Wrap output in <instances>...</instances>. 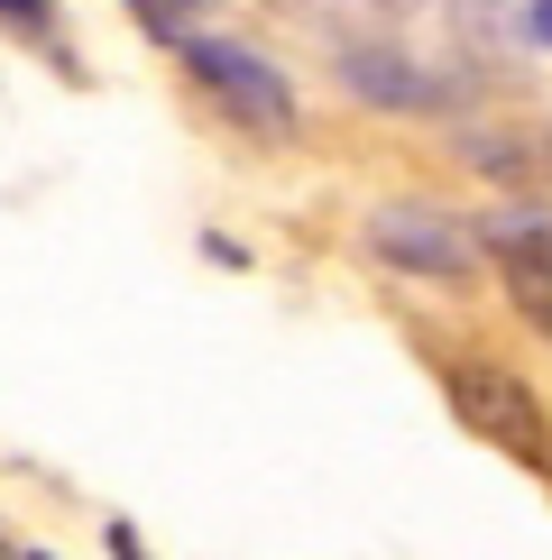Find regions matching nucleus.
Masks as SVG:
<instances>
[{"label":"nucleus","mask_w":552,"mask_h":560,"mask_svg":"<svg viewBox=\"0 0 552 560\" xmlns=\"http://www.w3.org/2000/svg\"><path fill=\"white\" fill-rule=\"evenodd\" d=\"M175 56L194 65V83L212 92L249 138H295V92H286V74H276L258 46H240V37H175Z\"/></svg>","instance_id":"obj_1"},{"label":"nucleus","mask_w":552,"mask_h":560,"mask_svg":"<svg viewBox=\"0 0 552 560\" xmlns=\"http://www.w3.org/2000/svg\"><path fill=\"white\" fill-rule=\"evenodd\" d=\"M359 240L378 248L387 267L424 276V285H470L479 276V230L451 221V212H433V202H378Z\"/></svg>","instance_id":"obj_2"},{"label":"nucleus","mask_w":552,"mask_h":560,"mask_svg":"<svg viewBox=\"0 0 552 560\" xmlns=\"http://www.w3.org/2000/svg\"><path fill=\"white\" fill-rule=\"evenodd\" d=\"M451 413H460L479 441L516 451V459H552V423H543L534 386L506 377V368H451Z\"/></svg>","instance_id":"obj_3"},{"label":"nucleus","mask_w":552,"mask_h":560,"mask_svg":"<svg viewBox=\"0 0 552 560\" xmlns=\"http://www.w3.org/2000/svg\"><path fill=\"white\" fill-rule=\"evenodd\" d=\"M341 83H350L368 110H433L442 102V83L414 56H396V46H341Z\"/></svg>","instance_id":"obj_4"},{"label":"nucleus","mask_w":552,"mask_h":560,"mask_svg":"<svg viewBox=\"0 0 552 560\" xmlns=\"http://www.w3.org/2000/svg\"><path fill=\"white\" fill-rule=\"evenodd\" d=\"M451 148H460V166H479V175H534L543 166L534 138H516V129H460Z\"/></svg>","instance_id":"obj_5"},{"label":"nucleus","mask_w":552,"mask_h":560,"mask_svg":"<svg viewBox=\"0 0 552 560\" xmlns=\"http://www.w3.org/2000/svg\"><path fill=\"white\" fill-rule=\"evenodd\" d=\"M497 267H506V294L552 331V248H497Z\"/></svg>","instance_id":"obj_6"},{"label":"nucleus","mask_w":552,"mask_h":560,"mask_svg":"<svg viewBox=\"0 0 552 560\" xmlns=\"http://www.w3.org/2000/svg\"><path fill=\"white\" fill-rule=\"evenodd\" d=\"M488 240L497 248H552V212H497Z\"/></svg>","instance_id":"obj_7"},{"label":"nucleus","mask_w":552,"mask_h":560,"mask_svg":"<svg viewBox=\"0 0 552 560\" xmlns=\"http://www.w3.org/2000/svg\"><path fill=\"white\" fill-rule=\"evenodd\" d=\"M0 19H10V28H28V37H46V19H56V10H46V0H0Z\"/></svg>","instance_id":"obj_8"},{"label":"nucleus","mask_w":552,"mask_h":560,"mask_svg":"<svg viewBox=\"0 0 552 560\" xmlns=\"http://www.w3.org/2000/svg\"><path fill=\"white\" fill-rule=\"evenodd\" d=\"M525 37H534V46H552V0H525Z\"/></svg>","instance_id":"obj_9"},{"label":"nucleus","mask_w":552,"mask_h":560,"mask_svg":"<svg viewBox=\"0 0 552 560\" xmlns=\"http://www.w3.org/2000/svg\"><path fill=\"white\" fill-rule=\"evenodd\" d=\"M111 551H120V560H148V551H138V542H129V524H111Z\"/></svg>","instance_id":"obj_10"},{"label":"nucleus","mask_w":552,"mask_h":560,"mask_svg":"<svg viewBox=\"0 0 552 560\" xmlns=\"http://www.w3.org/2000/svg\"><path fill=\"white\" fill-rule=\"evenodd\" d=\"M470 10H479V19H488V10H497V0H470Z\"/></svg>","instance_id":"obj_11"},{"label":"nucleus","mask_w":552,"mask_h":560,"mask_svg":"<svg viewBox=\"0 0 552 560\" xmlns=\"http://www.w3.org/2000/svg\"><path fill=\"white\" fill-rule=\"evenodd\" d=\"M19 560H46V551H19Z\"/></svg>","instance_id":"obj_12"},{"label":"nucleus","mask_w":552,"mask_h":560,"mask_svg":"<svg viewBox=\"0 0 552 560\" xmlns=\"http://www.w3.org/2000/svg\"><path fill=\"white\" fill-rule=\"evenodd\" d=\"M534 156H543V166H552V148H534Z\"/></svg>","instance_id":"obj_13"}]
</instances>
